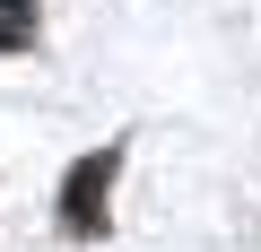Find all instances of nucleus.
<instances>
[{
    "label": "nucleus",
    "instance_id": "f257e3e1",
    "mask_svg": "<svg viewBox=\"0 0 261 252\" xmlns=\"http://www.w3.org/2000/svg\"><path fill=\"white\" fill-rule=\"evenodd\" d=\"M105 191H113V157H87V165L70 174V200H61V217H70L79 235H96V226H105Z\"/></svg>",
    "mask_w": 261,
    "mask_h": 252
},
{
    "label": "nucleus",
    "instance_id": "f03ea898",
    "mask_svg": "<svg viewBox=\"0 0 261 252\" xmlns=\"http://www.w3.org/2000/svg\"><path fill=\"white\" fill-rule=\"evenodd\" d=\"M35 35V0H0V52H18Z\"/></svg>",
    "mask_w": 261,
    "mask_h": 252
}]
</instances>
